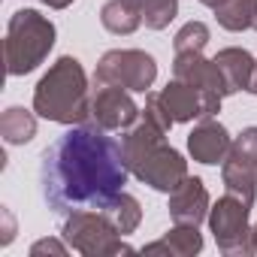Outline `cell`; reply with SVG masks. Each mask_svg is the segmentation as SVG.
<instances>
[{
    "label": "cell",
    "instance_id": "6da1fadb",
    "mask_svg": "<svg viewBox=\"0 0 257 257\" xmlns=\"http://www.w3.org/2000/svg\"><path fill=\"white\" fill-rule=\"evenodd\" d=\"M124 146L94 121L73 124L40 158V191L52 212L103 209L127 185Z\"/></svg>",
    "mask_w": 257,
    "mask_h": 257
},
{
    "label": "cell",
    "instance_id": "7a4b0ae2",
    "mask_svg": "<svg viewBox=\"0 0 257 257\" xmlns=\"http://www.w3.org/2000/svg\"><path fill=\"white\" fill-rule=\"evenodd\" d=\"M121 146H124L127 170L155 191L170 194L188 176V161L182 158L179 149L167 143V131H161L158 124H152L143 115L131 131H124Z\"/></svg>",
    "mask_w": 257,
    "mask_h": 257
},
{
    "label": "cell",
    "instance_id": "3957f363",
    "mask_svg": "<svg viewBox=\"0 0 257 257\" xmlns=\"http://www.w3.org/2000/svg\"><path fill=\"white\" fill-rule=\"evenodd\" d=\"M34 112L46 121L67 124V127L91 118L88 76L79 58L64 55L49 67V73L34 88Z\"/></svg>",
    "mask_w": 257,
    "mask_h": 257
},
{
    "label": "cell",
    "instance_id": "277c9868",
    "mask_svg": "<svg viewBox=\"0 0 257 257\" xmlns=\"http://www.w3.org/2000/svg\"><path fill=\"white\" fill-rule=\"evenodd\" d=\"M55 37L58 31L49 16L37 10H19L7 25V43H4L7 73L10 76L34 73L55 49Z\"/></svg>",
    "mask_w": 257,
    "mask_h": 257
},
{
    "label": "cell",
    "instance_id": "5b68a950",
    "mask_svg": "<svg viewBox=\"0 0 257 257\" xmlns=\"http://www.w3.org/2000/svg\"><path fill=\"white\" fill-rule=\"evenodd\" d=\"M61 239L85 254V257H115V254H134V248L124 242L115 224L100 209H76L61 224Z\"/></svg>",
    "mask_w": 257,
    "mask_h": 257
},
{
    "label": "cell",
    "instance_id": "8992f818",
    "mask_svg": "<svg viewBox=\"0 0 257 257\" xmlns=\"http://www.w3.org/2000/svg\"><path fill=\"white\" fill-rule=\"evenodd\" d=\"M158 79V61L143 49H112L94 70L97 85H118L137 94H149Z\"/></svg>",
    "mask_w": 257,
    "mask_h": 257
},
{
    "label": "cell",
    "instance_id": "52a82bcc",
    "mask_svg": "<svg viewBox=\"0 0 257 257\" xmlns=\"http://www.w3.org/2000/svg\"><path fill=\"white\" fill-rule=\"evenodd\" d=\"M248 215H251V206L242 203L233 194H224V197H218V203H212V209H209V230L215 236L218 251H224L227 257H248V254H254Z\"/></svg>",
    "mask_w": 257,
    "mask_h": 257
},
{
    "label": "cell",
    "instance_id": "ba28073f",
    "mask_svg": "<svg viewBox=\"0 0 257 257\" xmlns=\"http://www.w3.org/2000/svg\"><path fill=\"white\" fill-rule=\"evenodd\" d=\"M173 79L188 82L203 97V118H215L221 112V100L227 97L224 76L215 58H203V52H185L173 58Z\"/></svg>",
    "mask_w": 257,
    "mask_h": 257
},
{
    "label": "cell",
    "instance_id": "9c48e42d",
    "mask_svg": "<svg viewBox=\"0 0 257 257\" xmlns=\"http://www.w3.org/2000/svg\"><path fill=\"white\" fill-rule=\"evenodd\" d=\"M221 179H224L227 194L254 206V197H257V127H245L233 140L230 155L221 164Z\"/></svg>",
    "mask_w": 257,
    "mask_h": 257
},
{
    "label": "cell",
    "instance_id": "30bf717a",
    "mask_svg": "<svg viewBox=\"0 0 257 257\" xmlns=\"http://www.w3.org/2000/svg\"><path fill=\"white\" fill-rule=\"evenodd\" d=\"M143 109L137 106V100L131 97L127 88L118 85H100L97 94L91 97V121L100 124L103 131L118 134V131H131L140 121Z\"/></svg>",
    "mask_w": 257,
    "mask_h": 257
},
{
    "label": "cell",
    "instance_id": "8fae6325",
    "mask_svg": "<svg viewBox=\"0 0 257 257\" xmlns=\"http://www.w3.org/2000/svg\"><path fill=\"white\" fill-rule=\"evenodd\" d=\"M170 218L173 224H203L209 221V209H212V200H209V191L203 185V179L197 176H185L173 191H170Z\"/></svg>",
    "mask_w": 257,
    "mask_h": 257
},
{
    "label": "cell",
    "instance_id": "7c38bea8",
    "mask_svg": "<svg viewBox=\"0 0 257 257\" xmlns=\"http://www.w3.org/2000/svg\"><path fill=\"white\" fill-rule=\"evenodd\" d=\"M230 146H233V137L227 134V127L215 118H200L197 127L188 134V152L197 164H206V167H218L224 164V158L230 155Z\"/></svg>",
    "mask_w": 257,
    "mask_h": 257
},
{
    "label": "cell",
    "instance_id": "4fadbf2b",
    "mask_svg": "<svg viewBox=\"0 0 257 257\" xmlns=\"http://www.w3.org/2000/svg\"><path fill=\"white\" fill-rule=\"evenodd\" d=\"M215 64H218V70H221V76H224L227 94H236V91H248V88H251L257 61L251 58L248 49H239V46L221 49V52L215 55Z\"/></svg>",
    "mask_w": 257,
    "mask_h": 257
},
{
    "label": "cell",
    "instance_id": "5bb4252c",
    "mask_svg": "<svg viewBox=\"0 0 257 257\" xmlns=\"http://www.w3.org/2000/svg\"><path fill=\"white\" fill-rule=\"evenodd\" d=\"M161 103L167 106V112L173 115L176 124H188V121H200L203 118V97L182 79L167 82L164 91H158Z\"/></svg>",
    "mask_w": 257,
    "mask_h": 257
},
{
    "label": "cell",
    "instance_id": "9a60e30c",
    "mask_svg": "<svg viewBox=\"0 0 257 257\" xmlns=\"http://www.w3.org/2000/svg\"><path fill=\"white\" fill-rule=\"evenodd\" d=\"M143 251L146 254H170V257H194L203 251V233L197 230V224H176L158 242H149Z\"/></svg>",
    "mask_w": 257,
    "mask_h": 257
},
{
    "label": "cell",
    "instance_id": "2e32d148",
    "mask_svg": "<svg viewBox=\"0 0 257 257\" xmlns=\"http://www.w3.org/2000/svg\"><path fill=\"white\" fill-rule=\"evenodd\" d=\"M100 25L115 37H127L143 25V13L134 0H106L100 10Z\"/></svg>",
    "mask_w": 257,
    "mask_h": 257
},
{
    "label": "cell",
    "instance_id": "e0dca14e",
    "mask_svg": "<svg viewBox=\"0 0 257 257\" xmlns=\"http://www.w3.org/2000/svg\"><path fill=\"white\" fill-rule=\"evenodd\" d=\"M0 137L7 146H28L37 137V112L25 106H10L0 115Z\"/></svg>",
    "mask_w": 257,
    "mask_h": 257
},
{
    "label": "cell",
    "instance_id": "ac0fdd59",
    "mask_svg": "<svg viewBox=\"0 0 257 257\" xmlns=\"http://www.w3.org/2000/svg\"><path fill=\"white\" fill-rule=\"evenodd\" d=\"M100 212L115 224V230H118L121 236H131V233L140 227V221H143V206H140V200H137L134 194H127V191H118Z\"/></svg>",
    "mask_w": 257,
    "mask_h": 257
},
{
    "label": "cell",
    "instance_id": "d6986e66",
    "mask_svg": "<svg viewBox=\"0 0 257 257\" xmlns=\"http://www.w3.org/2000/svg\"><path fill=\"white\" fill-rule=\"evenodd\" d=\"M215 19L230 34L248 31V28H254V19H257V0H224L215 10Z\"/></svg>",
    "mask_w": 257,
    "mask_h": 257
},
{
    "label": "cell",
    "instance_id": "ffe728a7",
    "mask_svg": "<svg viewBox=\"0 0 257 257\" xmlns=\"http://www.w3.org/2000/svg\"><path fill=\"white\" fill-rule=\"evenodd\" d=\"M143 13V25L149 31H164L179 16V0H134Z\"/></svg>",
    "mask_w": 257,
    "mask_h": 257
},
{
    "label": "cell",
    "instance_id": "44dd1931",
    "mask_svg": "<svg viewBox=\"0 0 257 257\" xmlns=\"http://www.w3.org/2000/svg\"><path fill=\"white\" fill-rule=\"evenodd\" d=\"M209 46V25L203 22H188L176 31L173 37V52L185 55V52H203Z\"/></svg>",
    "mask_w": 257,
    "mask_h": 257
},
{
    "label": "cell",
    "instance_id": "7402d4cb",
    "mask_svg": "<svg viewBox=\"0 0 257 257\" xmlns=\"http://www.w3.org/2000/svg\"><path fill=\"white\" fill-rule=\"evenodd\" d=\"M143 118H149L152 124H158L161 131H167V134L173 131V124H176V121H173V115L167 112V106L161 103V97H158V94H152V91H149V97H146V109H143Z\"/></svg>",
    "mask_w": 257,
    "mask_h": 257
},
{
    "label": "cell",
    "instance_id": "603a6c76",
    "mask_svg": "<svg viewBox=\"0 0 257 257\" xmlns=\"http://www.w3.org/2000/svg\"><path fill=\"white\" fill-rule=\"evenodd\" d=\"M67 242H61V239H40V242H34L31 245V257H40V254H55V257H64L67 254Z\"/></svg>",
    "mask_w": 257,
    "mask_h": 257
},
{
    "label": "cell",
    "instance_id": "cb8c5ba5",
    "mask_svg": "<svg viewBox=\"0 0 257 257\" xmlns=\"http://www.w3.org/2000/svg\"><path fill=\"white\" fill-rule=\"evenodd\" d=\"M43 4H46L49 10H67V7L76 4V0H43Z\"/></svg>",
    "mask_w": 257,
    "mask_h": 257
},
{
    "label": "cell",
    "instance_id": "d4e9b609",
    "mask_svg": "<svg viewBox=\"0 0 257 257\" xmlns=\"http://www.w3.org/2000/svg\"><path fill=\"white\" fill-rule=\"evenodd\" d=\"M200 4H203V7H209V10H218L224 0H200Z\"/></svg>",
    "mask_w": 257,
    "mask_h": 257
},
{
    "label": "cell",
    "instance_id": "484cf974",
    "mask_svg": "<svg viewBox=\"0 0 257 257\" xmlns=\"http://www.w3.org/2000/svg\"><path fill=\"white\" fill-rule=\"evenodd\" d=\"M248 91H251V94L257 97V67H254V79H251V88H248Z\"/></svg>",
    "mask_w": 257,
    "mask_h": 257
},
{
    "label": "cell",
    "instance_id": "4316f807",
    "mask_svg": "<svg viewBox=\"0 0 257 257\" xmlns=\"http://www.w3.org/2000/svg\"><path fill=\"white\" fill-rule=\"evenodd\" d=\"M251 242H254V251H257V224L251 227Z\"/></svg>",
    "mask_w": 257,
    "mask_h": 257
},
{
    "label": "cell",
    "instance_id": "83f0119b",
    "mask_svg": "<svg viewBox=\"0 0 257 257\" xmlns=\"http://www.w3.org/2000/svg\"><path fill=\"white\" fill-rule=\"evenodd\" d=\"M254 31H257V19H254Z\"/></svg>",
    "mask_w": 257,
    "mask_h": 257
}]
</instances>
